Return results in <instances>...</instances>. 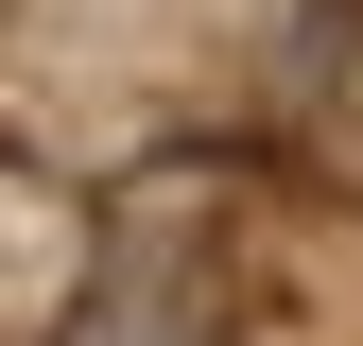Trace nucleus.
Returning <instances> with one entry per match:
<instances>
[]
</instances>
